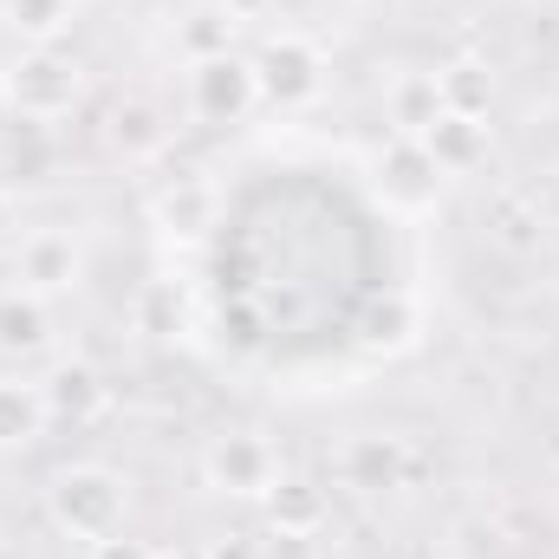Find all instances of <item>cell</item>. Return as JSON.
<instances>
[{
  "instance_id": "6da1fadb",
  "label": "cell",
  "mask_w": 559,
  "mask_h": 559,
  "mask_svg": "<svg viewBox=\"0 0 559 559\" xmlns=\"http://www.w3.org/2000/svg\"><path fill=\"white\" fill-rule=\"evenodd\" d=\"M39 508H46L52 534L79 540V547H98V540L124 534V521H131V481L118 468H105V462H66V468L46 475Z\"/></svg>"
},
{
  "instance_id": "7a4b0ae2",
  "label": "cell",
  "mask_w": 559,
  "mask_h": 559,
  "mask_svg": "<svg viewBox=\"0 0 559 559\" xmlns=\"http://www.w3.org/2000/svg\"><path fill=\"white\" fill-rule=\"evenodd\" d=\"M0 105L20 124H59L85 105V66L66 46H20L0 66Z\"/></svg>"
},
{
  "instance_id": "3957f363",
  "label": "cell",
  "mask_w": 559,
  "mask_h": 559,
  "mask_svg": "<svg viewBox=\"0 0 559 559\" xmlns=\"http://www.w3.org/2000/svg\"><path fill=\"white\" fill-rule=\"evenodd\" d=\"M182 111H189V124H209V131L248 124V118L261 111L254 59H248V52H215V59L182 66Z\"/></svg>"
},
{
  "instance_id": "277c9868",
  "label": "cell",
  "mask_w": 559,
  "mask_h": 559,
  "mask_svg": "<svg viewBox=\"0 0 559 559\" xmlns=\"http://www.w3.org/2000/svg\"><path fill=\"white\" fill-rule=\"evenodd\" d=\"M248 59H254V79H261V105L267 111H306V105L325 98L332 59H325V46L312 33L280 26V33L261 39V52H248Z\"/></svg>"
},
{
  "instance_id": "5b68a950",
  "label": "cell",
  "mask_w": 559,
  "mask_h": 559,
  "mask_svg": "<svg viewBox=\"0 0 559 559\" xmlns=\"http://www.w3.org/2000/svg\"><path fill=\"white\" fill-rule=\"evenodd\" d=\"M85 267H92L85 235L52 222V228H26V235L13 241V254H7V286H13V293H33V299H66V293L85 286Z\"/></svg>"
},
{
  "instance_id": "8992f818",
  "label": "cell",
  "mask_w": 559,
  "mask_h": 559,
  "mask_svg": "<svg viewBox=\"0 0 559 559\" xmlns=\"http://www.w3.org/2000/svg\"><path fill=\"white\" fill-rule=\"evenodd\" d=\"M280 475V449L261 429H222L202 442V481L222 495V501H261Z\"/></svg>"
},
{
  "instance_id": "52a82bcc",
  "label": "cell",
  "mask_w": 559,
  "mask_h": 559,
  "mask_svg": "<svg viewBox=\"0 0 559 559\" xmlns=\"http://www.w3.org/2000/svg\"><path fill=\"white\" fill-rule=\"evenodd\" d=\"M371 189H378V202H384L391 215H404V222H423V215L442 202L449 176L436 169V156H429L417 138H391L384 150H378V156H371Z\"/></svg>"
},
{
  "instance_id": "ba28073f",
  "label": "cell",
  "mask_w": 559,
  "mask_h": 559,
  "mask_svg": "<svg viewBox=\"0 0 559 559\" xmlns=\"http://www.w3.org/2000/svg\"><path fill=\"white\" fill-rule=\"evenodd\" d=\"M411 462H417V455H411V436H404V429H358V436L338 442L332 475H338L345 495L378 501V495H397V488L411 481Z\"/></svg>"
},
{
  "instance_id": "9c48e42d",
  "label": "cell",
  "mask_w": 559,
  "mask_h": 559,
  "mask_svg": "<svg viewBox=\"0 0 559 559\" xmlns=\"http://www.w3.org/2000/svg\"><path fill=\"white\" fill-rule=\"evenodd\" d=\"M143 215H150V228H156L163 241L195 248V241H209V228H215V215H222V195H215L209 176L176 169V176H163V182L143 195Z\"/></svg>"
},
{
  "instance_id": "30bf717a",
  "label": "cell",
  "mask_w": 559,
  "mask_h": 559,
  "mask_svg": "<svg viewBox=\"0 0 559 559\" xmlns=\"http://www.w3.org/2000/svg\"><path fill=\"white\" fill-rule=\"evenodd\" d=\"M39 397H46V417H52V423L85 429V423L105 417L111 384H105V378H98V365H85V358H52V365L39 371Z\"/></svg>"
},
{
  "instance_id": "8fae6325",
  "label": "cell",
  "mask_w": 559,
  "mask_h": 559,
  "mask_svg": "<svg viewBox=\"0 0 559 559\" xmlns=\"http://www.w3.org/2000/svg\"><path fill=\"white\" fill-rule=\"evenodd\" d=\"M59 352V319H52V299H33V293H0V358H13L20 371L33 358H52Z\"/></svg>"
},
{
  "instance_id": "7c38bea8",
  "label": "cell",
  "mask_w": 559,
  "mask_h": 559,
  "mask_svg": "<svg viewBox=\"0 0 559 559\" xmlns=\"http://www.w3.org/2000/svg\"><path fill=\"white\" fill-rule=\"evenodd\" d=\"M261 521H267L274 540H312L332 521V495L319 481H306V475H280L274 488L261 495Z\"/></svg>"
},
{
  "instance_id": "4fadbf2b",
  "label": "cell",
  "mask_w": 559,
  "mask_h": 559,
  "mask_svg": "<svg viewBox=\"0 0 559 559\" xmlns=\"http://www.w3.org/2000/svg\"><path fill=\"white\" fill-rule=\"evenodd\" d=\"M417 143L436 156V169H442V176H475V169L488 163V150H495V131H488V118L442 111V118H436Z\"/></svg>"
},
{
  "instance_id": "5bb4252c",
  "label": "cell",
  "mask_w": 559,
  "mask_h": 559,
  "mask_svg": "<svg viewBox=\"0 0 559 559\" xmlns=\"http://www.w3.org/2000/svg\"><path fill=\"white\" fill-rule=\"evenodd\" d=\"M105 150H111L118 163H156V156L169 150V118H163L150 98H124V105H111V118H105Z\"/></svg>"
},
{
  "instance_id": "9a60e30c",
  "label": "cell",
  "mask_w": 559,
  "mask_h": 559,
  "mask_svg": "<svg viewBox=\"0 0 559 559\" xmlns=\"http://www.w3.org/2000/svg\"><path fill=\"white\" fill-rule=\"evenodd\" d=\"M46 429H52V417H46L39 378H26V371H0V455L33 449Z\"/></svg>"
},
{
  "instance_id": "2e32d148",
  "label": "cell",
  "mask_w": 559,
  "mask_h": 559,
  "mask_svg": "<svg viewBox=\"0 0 559 559\" xmlns=\"http://www.w3.org/2000/svg\"><path fill=\"white\" fill-rule=\"evenodd\" d=\"M442 111H449V105H442L436 72H397V79L384 85V124H391V138H423Z\"/></svg>"
},
{
  "instance_id": "e0dca14e",
  "label": "cell",
  "mask_w": 559,
  "mask_h": 559,
  "mask_svg": "<svg viewBox=\"0 0 559 559\" xmlns=\"http://www.w3.org/2000/svg\"><path fill=\"white\" fill-rule=\"evenodd\" d=\"M235 33H241V20H235L222 0H202V7H189V13L176 20V52H182V66H195V59L235 52Z\"/></svg>"
},
{
  "instance_id": "ac0fdd59",
  "label": "cell",
  "mask_w": 559,
  "mask_h": 559,
  "mask_svg": "<svg viewBox=\"0 0 559 559\" xmlns=\"http://www.w3.org/2000/svg\"><path fill=\"white\" fill-rule=\"evenodd\" d=\"M72 20H79L72 0H0V26L20 46H59L72 33Z\"/></svg>"
},
{
  "instance_id": "d6986e66",
  "label": "cell",
  "mask_w": 559,
  "mask_h": 559,
  "mask_svg": "<svg viewBox=\"0 0 559 559\" xmlns=\"http://www.w3.org/2000/svg\"><path fill=\"white\" fill-rule=\"evenodd\" d=\"M138 332H150V338H176V332H189V299H182L176 280H143Z\"/></svg>"
},
{
  "instance_id": "ffe728a7",
  "label": "cell",
  "mask_w": 559,
  "mask_h": 559,
  "mask_svg": "<svg viewBox=\"0 0 559 559\" xmlns=\"http://www.w3.org/2000/svg\"><path fill=\"white\" fill-rule=\"evenodd\" d=\"M358 338H365L371 352H378V345H384V352H397V345H411V338H417V306H411L404 293H384V299H378V306L365 312V325H358Z\"/></svg>"
},
{
  "instance_id": "44dd1931",
  "label": "cell",
  "mask_w": 559,
  "mask_h": 559,
  "mask_svg": "<svg viewBox=\"0 0 559 559\" xmlns=\"http://www.w3.org/2000/svg\"><path fill=\"white\" fill-rule=\"evenodd\" d=\"M436 85H442V105L462 111V118H488V105H495V79L481 66H468V59L462 66H442Z\"/></svg>"
},
{
  "instance_id": "7402d4cb",
  "label": "cell",
  "mask_w": 559,
  "mask_h": 559,
  "mask_svg": "<svg viewBox=\"0 0 559 559\" xmlns=\"http://www.w3.org/2000/svg\"><path fill=\"white\" fill-rule=\"evenodd\" d=\"M85 559H150V554H143V540H131V534H111V540L85 547Z\"/></svg>"
},
{
  "instance_id": "603a6c76",
  "label": "cell",
  "mask_w": 559,
  "mask_h": 559,
  "mask_svg": "<svg viewBox=\"0 0 559 559\" xmlns=\"http://www.w3.org/2000/svg\"><path fill=\"white\" fill-rule=\"evenodd\" d=\"M222 7H228V13H235L241 26H248V20H267V13H274L280 0H222Z\"/></svg>"
},
{
  "instance_id": "cb8c5ba5",
  "label": "cell",
  "mask_w": 559,
  "mask_h": 559,
  "mask_svg": "<svg viewBox=\"0 0 559 559\" xmlns=\"http://www.w3.org/2000/svg\"><path fill=\"white\" fill-rule=\"evenodd\" d=\"M0 228H7V189H0Z\"/></svg>"
},
{
  "instance_id": "d4e9b609",
  "label": "cell",
  "mask_w": 559,
  "mask_h": 559,
  "mask_svg": "<svg viewBox=\"0 0 559 559\" xmlns=\"http://www.w3.org/2000/svg\"><path fill=\"white\" fill-rule=\"evenodd\" d=\"M442 559H468V554H442Z\"/></svg>"
},
{
  "instance_id": "484cf974",
  "label": "cell",
  "mask_w": 559,
  "mask_h": 559,
  "mask_svg": "<svg viewBox=\"0 0 559 559\" xmlns=\"http://www.w3.org/2000/svg\"><path fill=\"white\" fill-rule=\"evenodd\" d=\"M72 7H85V0H72Z\"/></svg>"
},
{
  "instance_id": "4316f807",
  "label": "cell",
  "mask_w": 559,
  "mask_h": 559,
  "mask_svg": "<svg viewBox=\"0 0 559 559\" xmlns=\"http://www.w3.org/2000/svg\"><path fill=\"white\" fill-rule=\"evenodd\" d=\"M554 182H559V169H554Z\"/></svg>"
}]
</instances>
